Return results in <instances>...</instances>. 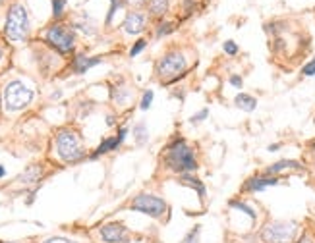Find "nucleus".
Masks as SVG:
<instances>
[{
    "label": "nucleus",
    "instance_id": "30",
    "mask_svg": "<svg viewBox=\"0 0 315 243\" xmlns=\"http://www.w3.org/2000/svg\"><path fill=\"white\" fill-rule=\"evenodd\" d=\"M45 243H74V241H68L64 237H52V239H47Z\"/></svg>",
    "mask_w": 315,
    "mask_h": 243
},
{
    "label": "nucleus",
    "instance_id": "20",
    "mask_svg": "<svg viewBox=\"0 0 315 243\" xmlns=\"http://www.w3.org/2000/svg\"><path fill=\"white\" fill-rule=\"evenodd\" d=\"M64 6H66V0H52V14H54V18L62 16Z\"/></svg>",
    "mask_w": 315,
    "mask_h": 243
},
{
    "label": "nucleus",
    "instance_id": "34",
    "mask_svg": "<svg viewBox=\"0 0 315 243\" xmlns=\"http://www.w3.org/2000/svg\"><path fill=\"white\" fill-rule=\"evenodd\" d=\"M0 58H2V50H0Z\"/></svg>",
    "mask_w": 315,
    "mask_h": 243
},
{
    "label": "nucleus",
    "instance_id": "15",
    "mask_svg": "<svg viewBox=\"0 0 315 243\" xmlns=\"http://www.w3.org/2000/svg\"><path fill=\"white\" fill-rule=\"evenodd\" d=\"M39 176H41V168L39 166H29L20 178H18V182L22 183H31V182H37Z\"/></svg>",
    "mask_w": 315,
    "mask_h": 243
},
{
    "label": "nucleus",
    "instance_id": "31",
    "mask_svg": "<svg viewBox=\"0 0 315 243\" xmlns=\"http://www.w3.org/2000/svg\"><path fill=\"white\" fill-rule=\"evenodd\" d=\"M230 83L234 87H242V79H240L238 75H232V77H230Z\"/></svg>",
    "mask_w": 315,
    "mask_h": 243
},
{
    "label": "nucleus",
    "instance_id": "1",
    "mask_svg": "<svg viewBox=\"0 0 315 243\" xmlns=\"http://www.w3.org/2000/svg\"><path fill=\"white\" fill-rule=\"evenodd\" d=\"M166 164L168 168L180 174H186L197 168V162L193 157V151L186 145L184 139H178L176 143H172L168 149V155H166Z\"/></svg>",
    "mask_w": 315,
    "mask_h": 243
},
{
    "label": "nucleus",
    "instance_id": "19",
    "mask_svg": "<svg viewBox=\"0 0 315 243\" xmlns=\"http://www.w3.org/2000/svg\"><path fill=\"white\" fill-rule=\"evenodd\" d=\"M134 135H136L138 143H145L147 141V128H145V124H138L136 130H134Z\"/></svg>",
    "mask_w": 315,
    "mask_h": 243
},
{
    "label": "nucleus",
    "instance_id": "13",
    "mask_svg": "<svg viewBox=\"0 0 315 243\" xmlns=\"http://www.w3.org/2000/svg\"><path fill=\"white\" fill-rule=\"evenodd\" d=\"M101 64V58H85V56H77L74 62V72L76 73H85L89 68Z\"/></svg>",
    "mask_w": 315,
    "mask_h": 243
},
{
    "label": "nucleus",
    "instance_id": "33",
    "mask_svg": "<svg viewBox=\"0 0 315 243\" xmlns=\"http://www.w3.org/2000/svg\"><path fill=\"white\" fill-rule=\"evenodd\" d=\"M2 176H4V168H2V166H0V178H2Z\"/></svg>",
    "mask_w": 315,
    "mask_h": 243
},
{
    "label": "nucleus",
    "instance_id": "16",
    "mask_svg": "<svg viewBox=\"0 0 315 243\" xmlns=\"http://www.w3.org/2000/svg\"><path fill=\"white\" fill-rule=\"evenodd\" d=\"M182 183L184 185H189V187H193V189H197V193H199V197H205V185H203L199 180H195V178H191V176H188V174H182Z\"/></svg>",
    "mask_w": 315,
    "mask_h": 243
},
{
    "label": "nucleus",
    "instance_id": "3",
    "mask_svg": "<svg viewBox=\"0 0 315 243\" xmlns=\"http://www.w3.org/2000/svg\"><path fill=\"white\" fill-rule=\"evenodd\" d=\"M29 29V20H27V10L24 4H12L10 12L6 18V35L12 41H24Z\"/></svg>",
    "mask_w": 315,
    "mask_h": 243
},
{
    "label": "nucleus",
    "instance_id": "10",
    "mask_svg": "<svg viewBox=\"0 0 315 243\" xmlns=\"http://www.w3.org/2000/svg\"><path fill=\"white\" fill-rule=\"evenodd\" d=\"M143 27H145V18L138 12H132L126 16V20H124V31L130 33V35H138L143 31Z\"/></svg>",
    "mask_w": 315,
    "mask_h": 243
},
{
    "label": "nucleus",
    "instance_id": "25",
    "mask_svg": "<svg viewBox=\"0 0 315 243\" xmlns=\"http://www.w3.org/2000/svg\"><path fill=\"white\" fill-rule=\"evenodd\" d=\"M120 6V0H111V12H109V18H107V24L113 22V16L116 14V8Z\"/></svg>",
    "mask_w": 315,
    "mask_h": 243
},
{
    "label": "nucleus",
    "instance_id": "7",
    "mask_svg": "<svg viewBox=\"0 0 315 243\" xmlns=\"http://www.w3.org/2000/svg\"><path fill=\"white\" fill-rule=\"evenodd\" d=\"M47 41L60 52H70L74 49V35L66 25H52L47 31Z\"/></svg>",
    "mask_w": 315,
    "mask_h": 243
},
{
    "label": "nucleus",
    "instance_id": "17",
    "mask_svg": "<svg viewBox=\"0 0 315 243\" xmlns=\"http://www.w3.org/2000/svg\"><path fill=\"white\" fill-rule=\"evenodd\" d=\"M298 166H300V164L294 162V160H280L277 164H273L267 172H269V174H277V172H282V170H286V168H298Z\"/></svg>",
    "mask_w": 315,
    "mask_h": 243
},
{
    "label": "nucleus",
    "instance_id": "4",
    "mask_svg": "<svg viewBox=\"0 0 315 243\" xmlns=\"http://www.w3.org/2000/svg\"><path fill=\"white\" fill-rule=\"evenodd\" d=\"M33 98V91L22 81H10L4 89V104L8 110H22Z\"/></svg>",
    "mask_w": 315,
    "mask_h": 243
},
{
    "label": "nucleus",
    "instance_id": "12",
    "mask_svg": "<svg viewBox=\"0 0 315 243\" xmlns=\"http://www.w3.org/2000/svg\"><path fill=\"white\" fill-rule=\"evenodd\" d=\"M278 180L277 178H253L250 182L246 183V189L250 191H261L265 187H271V185H277Z\"/></svg>",
    "mask_w": 315,
    "mask_h": 243
},
{
    "label": "nucleus",
    "instance_id": "6",
    "mask_svg": "<svg viewBox=\"0 0 315 243\" xmlns=\"http://www.w3.org/2000/svg\"><path fill=\"white\" fill-rule=\"evenodd\" d=\"M132 208L143 214H149L153 218H161L166 212V203L155 195H139L132 201Z\"/></svg>",
    "mask_w": 315,
    "mask_h": 243
},
{
    "label": "nucleus",
    "instance_id": "32",
    "mask_svg": "<svg viewBox=\"0 0 315 243\" xmlns=\"http://www.w3.org/2000/svg\"><path fill=\"white\" fill-rule=\"evenodd\" d=\"M298 243H315V241H313V237H311V235H307V233H305V235H303Z\"/></svg>",
    "mask_w": 315,
    "mask_h": 243
},
{
    "label": "nucleus",
    "instance_id": "2",
    "mask_svg": "<svg viewBox=\"0 0 315 243\" xmlns=\"http://www.w3.org/2000/svg\"><path fill=\"white\" fill-rule=\"evenodd\" d=\"M56 151L64 162H77L85 157L79 135L76 132H68V130H62L56 135Z\"/></svg>",
    "mask_w": 315,
    "mask_h": 243
},
{
    "label": "nucleus",
    "instance_id": "36",
    "mask_svg": "<svg viewBox=\"0 0 315 243\" xmlns=\"http://www.w3.org/2000/svg\"><path fill=\"white\" fill-rule=\"evenodd\" d=\"M313 147H315V141H313Z\"/></svg>",
    "mask_w": 315,
    "mask_h": 243
},
{
    "label": "nucleus",
    "instance_id": "9",
    "mask_svg": "<svg viewBox=\"0 0 315 243\" xmlns=\"http://www.w3.org/2000/svg\"><path fill=\"white\" fill-rule=\"evenodd\" d=\"M101 237L107 243H122L126 241V228L122 224H109L101 230Z\"/></svg>",
    "mask_w": 315,
    "mask_h": 243
},
{
    "label": "nucleus",
    "instance_id": "22",
    "mask_svg": "<svg viewBox=\"0 0 315 243\" xmlns=\"http://www.w3.org/2000/svg\"><path fill=\"white\" fill-rule=\"evenodd\" d=\"M197 237H199V226H195L193 230L189 231L188 235L182 239V243H195V241H197Z\"/></svg>",
    "mask_w": 315,
    "mask_h": 243
},
{
    "label": "nucleus",
    "instance_id": "29",
    "mask_svg": "<svg viewBox=\"0 0 315 243\" xmlns=\"http://www.w3.org/2000/svg\"><path fill=\"white\" fill-rule=\"evenodd\" d=\"M174 27H172V24H163L161 27H159V31H157V35L159 37H163V35H166V33H170Z\"/></svg>",
    "mask_w": 315,
    "mask_h": 243
},
{
    "label": "nucleus",
    "instance_id": "26",
    "mask_svg": "<svg viewBox=\"0 0 315 243\" xmlns=\"http://www.w3.org/2000/svg\"><path fill=\"white\" fill-rule=\"evenodd\" d=\"M143 49H145V41L141 39V41H138V43H136V45L132 47V50H130V54H132V56H136V54H139V52H141Z\"/></svg>",
    "mask_w": 315,
    "mask_h": 243
},
{
    "label": "nucleus",
    "instance_id": "27",
    "mask_svg": "<svg viewBox=\"0 0 315 243\" xmlns=\"http://www.w3.org/2000/svg\"><path fill=\"white\" fill-rule=\"evenodd\" d=\"M225 52H227V54H236V52H238L236 43H234V41H227V43H225Z\"/></svg>",
    "mask_w": 315,
    "mask_h": 243
},
{
    "label": "nucleus",
    "instance_id": "28",
    "mask_svg": "<svg viewBox=\"0 0 315 243\" xmlns=\"http://www.w3.org/2000/svg\"><path fill=\"white\" fill-rule=\"evenodd\" d=\"M207 114H209V110H207V108H203L201 112H197L195 116H191V124H197V122L205 120V118H207Z\"/></svg>",
    "mask_w": 315,
    "mask_h": 243
},
{
    "label": "nucleus",
    "instance_id": "24",
    "mask_svg": "<svg viewBox=\"0 0 315 243\" xmlns=\"http://www.w3.org/2000/svg\"><path fill=\"white\" fill-rule=\"evenodd\" d=\"M303 75H307V77H311V75H315V58L309 64H305L303 66V70H302Z\"/></svg>",
    "mask_w": 315,
    "mask_h": 243
},
{
    "label": "nucleus",
    "instance_id": "23",
    "mask_svg": "<svg viewBox=\"0 0 315 243\" xmlns=\"http://www.w3.org/2000/svg\"><path fill=\"white\" fill-rule=\"evenodd\" d=\"M153 102V91H145V95H143V98H141V110H147L149 106H151Z\"/></svg>",
    "mask_w": 315,
    "mask_h": 243
},
{
    "label": "nucleus",
    "instance_id": "14",
    "mask_svg": "<svg viewBox=\"0 0 315 243\" xmlns=\"http://www.w3.org/2000/svg\"><path fill=\"white\" fill-rule=\"evenodd\" d=\"M236 104H238L242 110H246V112H252V110H255L257 100L253 97H250V95H246V93H242V95L236 97Z\"/></svg>",
    "mask_w": 315,
    "mask_h": 243
},
{
    "label": "nucleus",
    "instance_id": "21",
    "mask_svg": "<svg viewBox=\"0 0 315 243\" xmlns=\"http://www.w3.org/2000/svg\"><path fill=\"white\" fill-rule=\"evenodd\" d=\"M230 205H232L234 208H240V210H244V212H246V214H248L250 218L255 220V212H253V208H250L248 205H244V203H238V201H232Z\"/></svg>",
    "mask_w": 315,
    "mask_h": 243
},
{
    "label": "nucleus",
    "instance_id": "18",
    "mask_svg": "<svg viewBox=\"0 0 315 243\" xmlns=\"http://www.w3.org/2000/svg\"><path fill=\"white\" fill-rule=\"evenodd\" d=\"M168 8V0H151V12L155 16H161Z\"/></svg>",
    "mask_w": 315,
    "mask_h": 243
},
{
    "label": "nucleus",
    "instance_id": "35",
    "mask_svg": "<svg viewBox=\"0 0 315 243\" xmlns=\"http://www.w3.org/2000/svg\"><path fill=\"white\" fill-rule=\"evenodd\" d=\"M136 2H141V0H136Z\"/></svg>",
    "mask_w": 315,
    "mask_h": 243
},
{
    "label": "nucleus",
    "instance_id": "8",
    "mask_svg": "<svg viewBox=\"0 0 315 243\" xmlns=\"http://www.w3.org/2000/svg\"><path fill=\"white\" fill-rule=\"evenodd\" d=\"M294 224H288V222H275V224H269L263 231V239L267 243H284L292 239L294 235Z\"/></svg>",
    "mask_w": 315,
    "mask_h": 243
},
{
    "label": "nucleus",
    "instance_id": "5",
    "mask_svg": "<svg viewBox=\"0 0 315 243\" xmlns=\"http://www.w3.org/2000/svg\"><path fill=\"white\" fill-rule=\"evenodd\" d=\"M184 72H186V58H184V54H180L176 50L164 54L157 64V73L163 77L164 81L178 79Z\"/></svg>",
    "mask_w": 315,
    "mask_h": 243
},
{
    "label": "nucleus",
    "instance_id": "11",
    "mask_svg": "<svg viewBox=\"0 0 315 243\" xmlns=\"http://www.w3.org/2000/svg\"><path fill=\"white\" fill-rule=\"evenodd\" d=\"M124 137H126V128H122V130H120V134L116 135V137L104 139L101 145H99V149H97V153L93 155V158H97L99 155H104V153H109V151H114L116 147H118L120 143H122V141H124Z\"/></svg>",
    "mask_w": 315,
    "mask_h": 243
}]
</instances>
